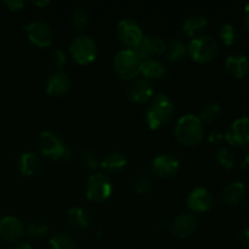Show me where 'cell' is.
Returning <instances> with one entry per match:
<instances>
[{
	"mask_svg": "<svg viewBox=\"0 0 249 249\" xmlns=\"http://www.w3.org/2000/svg\"><path fill=\"white\" fill-rule=\"evenodd\" d=\"M113 187L112 182L104 174L90 175L87 181V197L90 202L102 203L111 197Z\"/></svg>",
	"mask_w": 249,
	"mask_h": 249,
	"instance_id": "cell-7",
	"label": "cell"
},
{
	"mask_svg": "<svg viewBox=\"0 0 249 249\" xmlns=\"http://www.w3.org/2000/svg\"><path fill=\"white\" fill-rule=\"evenodd\" d=\"M14 249H33V248H32V246L29 245V243L19 242V243H17L16 246H15Z\"/></svg>",
	"mask_w": 249,
	"mask_h": 249,
	"instance_id": "cell-38",
	"label": "cell"
},
{
	"mask_svg": "<svg viewBox=\"0 0 249 249\" xmlns=\"http://www.w3.org/2000/svg\"><path fill=\"white\" fill-rule=\"evenodd\" d=\"M51 62L55 66L57 70H62L66 66V62H67V57H66V53H63V50L61 49H56L55 51L51 55Z\"/></svg>",
	"mask_w": 249,
	"mask_h": 249,
	"instance_id": "cell-34",
	"label": "cell"
},
{
	"mask_svg": "<svg viewBox=\"0 0 249 249\" xmlns=\"http://www.w3.org/2000/svg\"><path fill=\"white\" fill-rule=\"evenodd\" d=\"M49 4H50V1H48V0H44V1H33V5H36V6L38 7L48 6Z\"/></svg>",
	"mask_w": 249,
	"mask_h": 249,
	"instance_id": "cell-40",
	"label": "cell"
},
{
	"mask_svg": "<svg viewBox=\"0 0 249 249\" xmlns=\"http://www.w3.org/2000/svg\"><path fill=\"white\" fill-rule=\"evenodd\" d=\"M141 73H142L143 77L147 78V79L157 80L167 74V68H165V66L163 65V63H160V61L148 58V60L143 61Z\"/></svg>",
	"mask_w": 249,
	"mask_h": 249,
	"instance_id": "cell-23",
	"label": "cell"
},
{
	"mask_svg": "<svg viewBox=\"0 0 249 249\" xmlns=\"http://www.w3.org/2000/svg\"><path fill=\"white\" fill-rule=\"evenodd\" d=\"M67 221L71 226L80 230H85L89 226V216L82 208H71L67 213Z\"/></svg>",
	"mask_w": 249,
	"mask_h": 249,
	"instance_id": "cell-24",
	"label": "cell"
},
{
	"mask_svg": "<svg viewBox=\"0 0 249 249\" xmlns=\"http://www.w3.org/2000/svg\"><path fill=\"white\" fill-rule=\"evenodd\" d=\"M73 60L79 65H89L97 56V45L92 38L88 36H78L70 46Z\"/></svg>",
	"mask_w": 249,
	"mask_h": 249,
	"instance_id": "cell-6",
	"label": "cell"
},
{
	"mask_svg": "<svg viewBox=\"0 0 249 249\" xmlns=\"http://www.w3.org/2000/svg\"><path fill=\"white\" fill-rule=\"evenodd\" d=\"M136 53L142 58H150L151 56L162 55L167 51V44L157 36H143L141 43L135 49Z\"/></svg>",
	"mask_w": 249,
	"mask_h": 249,
	"instance_id": "cell-17",
	"label": "cell"
},
{
	"mask_svg": "<svg viewBox=\"0 0 249 249\" xmlns=\"http://www.w3.org/2000/svg\"><path fill=\"white\" fill-rule=\"evenodd\" d=\"M246 186L243 182L241 181H235L229 184L228 186L224 189L223 192V201L226 204H230V206H236V204H240L243 201V198L246 197Z\"/></svg>",
	"mask_w": 249,
	"mask_h": 249,
	"instance_id": "cell-20",
	"label": "cell"
},
{
	"mask_svg": "<svg viewBox=\"0 0 249 249\" xmlns=\"http://www.w3.org/2000/svg\"><path fill=\"white\" fill-rule=\"evenodd\" d=\"M180 162L170 155H160L152 160V173L160 179H170L179 172Z\"/></svg>",
	"mask_w": 249,
	"mask_h": 249,
	"instance_id": "cell-12",
	"label": "cell"
},
{
	"mask_svg": "<svg viewBox=\"0 0 249 249\" xmlns=\"http://www.w3.org/2000/svg\"><path fill=\"white\" fill-rule=\"evenodd\" d=\"M174 135L181 145L187 147L198 146L204 136L201 119L194 114H185L175 124Z\"/></svg>",
	"mask_w": 249,
	"mask_h": 249,
	"instance_id": "cell-2",
	"label": "cell"
},
{
	"mask_svg": "<svg viewBox=\"0 0 249 249\" xmlns=\"http://www.w3.org/2000/svg\"><path fill=\"white\" fill-rule=\"evenodd\" d=\"M219 53V45L212 36H197L187 45V53L194 61L198 63H207L213 61Z\"/></svg>",
	"mask_w": 249,
	"mask_h": 249,
	"instance_id": "cell-4",
	"label": "cell"
},
{
	"mask_svg": "<svg viewBox=\"0 0 249 249\" xmlns=\"http://www.w3.org/2000/svg\"><path fill=\"white\" fill-rule=\"evenodd\" d=\"M26 233L23 224L15 216H4L0 219V238L6 242H18Z\"/></svg>",
	"mask_w": 249,
	"mask_h": 249,
	"instance_id": "cell-11",
	"label": "cell"
},
{
	"mask_svg": "<svg viewBox=\"0 0 249 249\" xmlns=\"http://www.w3.org/2000/svg\"><path fill=\"white\" fill-rule=\"evenodd\" d=\"M221 114V106L219 102H209L203 107L198 118L204 123H214Z\"/></svg>",
	"mask_w": 249,
	"mask_h": 249,
	"instance_id": "cell-26",
	"label": "cell"
},
{
	"mask_svg": "<svg viewBox=\"0 0 249 249\" xmlns=\"http://www.w3.org/2000/svg\"><path fill=\"white\" fill-rule=\"evenodd\" d=\"M117 36L126 48H129L130 50H135L142 40L143 34L140 26L134 19L126 18L122 19L117 26Z\"/></svg>",
	"mask_w": 249,
	"mask_h": 249,
	"instance_id": "cell-8",
	"label": "cell"
},
{
	"mask_svg": "<svg viewBox=\"0 0 249 249\" xmlns=\"http://www.w3.org/2000/svg\"><path fill=\"white\" fill-rule=\"evenodd\" d=\"M240 238H241V242H242L243 245L247 246V247H249V228L245 229V230H243L242 232H241Z\"/></svg>",
	"mask_w": 249,
	"mask_h": 249,
	"instance_id": "cell-36",
	"label": "cell"
},
{
	"mask_svg": "<svg viewBox=\"0 0 249 249\" xmlns=\"http://www.w3.org/2000/svg\"><path fill=\"white\" fill-rule=\"evenodd\" d=\"M198 221L194 214H181L170 224L173 235L179 238H187L196 231Z\"/></svg>",
	"mask_w": 249,
	"mask_h": 249,
	"instance_id": "cell-16",
	"label": "cell"
},
{
	"mask_svg": "<svg viewBox=\"0 0 249 249\" xmlns=\"http://www.w3.org/2000/svg\"><path fill=\"white\" fill-rule=\"evenodd\" d=\"M213 206V196L203 187H198L191 191L187 196V207L195 213H204Z\"/></svg>",
	"mask_w": 249,
	"mask_h": 249,
	"instance_id": "cell-13",
	"label": "cell"
},
{
	"mask_svg": "<svg viewBox=\"0 0 249 249\" xmlns=\"http://www.w3.org/2000/svg\"><path fill=\"white\" fill-rule=\"evenodd\" d=\"M71 84L72 83H71L70 75L66 74L62 71H58V72L50 75V78L48 79L46 92L53 97L62 96V95L67 94L68 90L71 89Z\"/></svg>",
	"mask_w": 249,
	"mask_h": 249,
	"instance_id": "cell-18",
	"label": "cell"
},
{
	"mask_svg": "<svg viewBox=\"0 0 249 249\" xmlns=\"http://www.w3.org/2000/svg\"><path fill=\"white\" fill-rule=\"evenodd\" d=\"M219 38H220V40L223 41L224 45L231 46L237 41L238 32L235 26H232V24L230 23H226L220 27V31H219Z\"/></svg>",
	"mask_w": 249,
	"mask_h": 249,
	"instance_id": "cell-27",
	"label": "cell"
},
{
	"mask_svg": "<svg viewBox=\"0 0 249 249\" xmlns=\"http://www.w3.org/2000/svg\"><path fill=\"white\" fill-rule=\"evenodd\" d=\"M17 169L23 177H36L44 169V163L41 158L34 152H26L17 160Z\"/></svg>",
	"mask_w": 249,
	"mask_h": 249,
	"instance_id": "cell-14",
	"label": "cell"
},
{
	"mask_svg": "<svg viewBox=\"0 0 249 249\" xmlns=\"http://www.w3.org/2000/svg\"><path fill=\"white\" fill-rule=\"evenodd\" d=\"M82 163L87 169L89 170H95L99 165V162H97V157L92 151L87 150L82 153Z\"/></svg>",
	"mask_w": 249,
	"mask_h": 249,
	"instance_id": "cell-33",
	"label": "cell"
},
{
	"mask_svg": "<svg viewBox=\"0 0 249 249\" xmlns=\"http://www.w3.org/2000/svg\"><path fill=\"white\" fill-rule=\"evenodd\" d=\"M245 165L249 168V150H248L247 155H246V158H245Z\"/></svg>",
	"mask_w": 249,
	"mask_h": 249,
	"instance_id": "cell-41",
	"label": "cell"
},
{
	"mask_svg": "<svg viewBox=\"0 0 249 249\" xmlns=\"http://www.w3.org/2000/svg\"><path fill=\"white\" fill-rule=\"evenodd\" d=\"M225 68L229 74L236 79H242L249 72V61L247 56L241 53H233L228 57L225 62Z\"/></svg>",
	"mask_w": 249,
	"mask_h": 249,
	"instance_id": "cell-19",
	"label": "cell"
},
{
	"mask_svg": "<svg viewBox=\"0 0 249 249\" xmlns=\"http://www.w3.org/2000/svg\"><path fill=\"white\" fill-rule=\"evenodd\" d=\"M167 53L170 62L179 63L184 61V58L186 57L187 46L185 45L184 41L175 39V40H173L169 44V46H167Z\"/></svg>",
	"mask_w": 249,
	"mask_h": 249,
	"instance_id": "cell-25",
	"label": "cell"
},
{
	"mask_svg": "<svg viewBox=\"0 0 249 249\" xmlns=\"http://www.w3.org/2000/svg\"><path fill=\"white\" fill-rule=\"evenodd\" d=\"M39 150L50 160H61L68 155V148L62 139L53 131H43L39 136Z\"/></svg>",
	"mask_w": 249,
	"mask_h": 249,
	"instance_id": "cell-5",
	"label": "cell"
},
{
	"mask_svg": "<svg viewBox=\"0 0 249 249\" xmlns=\"http://www.w3.org/2000/svg\"><path fill=\"white\" fill-rule=\"evenodd\" d=\"M48 226L44 223H41V221H33L26 229V233L28 235V237L33 238V240H39V238H43L48 233Z\"/></svg>",
	"mask_w": 249,
	"mask_h": 249,
	"instance_id": "cell-30",
	"label": "cell"
},
{
	"mask_svg": "<svg viewBox=\"0 0 249 249\" xmlns=\"http://www.w3.org/2000/svg\"><path fill=\"white\" fill-rule=\"evenodd\" d=\"M72 22H73V27H74L78 32L85 31L87 27L89 26L90 23L89 14L83 9L75 10L72 17Z\"/></svg>",
	"mask_w": 249,
	"mask_h": 249,
	"instance_id": "cell-29",
	"label": "cell"
},
{
	"mask_svg": "<svg viewBox=\"0 0 249 249\" xmlns=\"http://www.w3.org/2000/svg\"><path fill=\"white\" fill-rule=\"evenodd\" d=\"M153 88L146 79H136L129 85L126 97L134 104H143L152 99Z\"/></svg>",
	"mask_w": 249,
	"mask_h": 249,
	"instance_id": "cell-15",
	"label": "cell"
},
{
	"mask_svg": "<svg viewBox=\"0 0 249 249\" xmlns=\"http://www.w3.org/2000/svg\"><path fill=\"white\" fill-rule=\"evenodd\" d=\"M50 246L53 249H77L75 241L66 233H57L50 238Z\"/></svg>",
	"mask_w": 249,
	"mask_h": 249,
	"instance_id": "cell-28",
	"label": "cell"
},
{
	"mask_svg": "<svg viewBox=\"0 0 249 249\" xmlns=\"http://www.w3.org/2000/svg\"><path fill=\"white\" fill-rule=\"evenodd\" d=\"M245 22L246 26H247V28L249 29V2L245 7Z\"/></svg>",
	"mask_w": 249,
	"mask_h": 249,
	"instance_id": "cell-39",
	"label": "cell"
},
{
	"mask_svg": "<svg viewBox=\"0 0 249 249\" xmlns=\"http://www.w3.org/2000/svg\"><path fill=\"white\" fill-rule=\"evenodd\" d=\"M208 26V19L204 16L195 15V16L189 17L184 21L182 29L187 36H196L201 34Z\"/></svg>",
	"mask_w": 249,
	"mask_h": 249,
	"instance_id": "cell-21",
	"label": "cell"
},
{
	"mask_svg": "<svg viewBox=\"0 0 249 249\" xmlns=\"http://www.w3.org/2000/svg\"><path fill=\"white\" fill-rule=\"evenodd\" d=\"M2 5H4L7 10L15 12L21 11L24 6V2L22 1V0H5V1H2Z\"/></svg>",
	"mask_w": 249,
	"mask_h": 249,
	"instance_id": "cell-35",
	"label": "cell"
},
{
	"mask_svg": "<svg viewBox=\"0 0 249 249\" xmlns=\"http://www.w3.org/2000/svg\"><path fill=\"white\" fill-rule=\"evenodd\" d=\"M173 113H174V104L172 100L167 95L160 94L151 100L150 105L146 108V123L151 130H158L169 123Z\"/></svg>",
	"mask_w": 249,
	"mask_h": 249,
	"instance_id": "cell-1",
	"label": "cell"
},
{
	"mask_svg": "<svg viewBox=\"0 0 249 249\" xmlns=\"http://www.w3.org/2000/svg\"><path fill=\"white\" fill-rule=\"evenodd\" d=\"M128 160H126L125 156L122 155L119 152H112L108 153L104 160H101V168L106 172L109 173H118L122 169L126 167Z\"/></svg>",
	"mask_w": 249,
	"mask_h": 249,
	"instance_id": "cell-22",
	"label": "cell"
},
{
	"mask_svg": "<svg viewBox=\"0 0 249 249\" xmlns=\"http://www.w3.org/2000/svg\"><path fill=\"white\" fill-rule=\"evenodd\" d=\"M224 138L231 146L245 147L249 145V118L243 117L233 121Z\"/></svg>",
	"mask_w": 249,
	"mask_h": 249,
	"instance_id": "cell-10",
	"label": "cell"
},
{
	"mask_svg": "<svg viewBox=\"0 0 249 249\" xmlns=\"http://www.w3.org/2000/svg\"><path fill=\"white\" fill-rule=\"evenodd\" d=\"M24 31L28 40L39 48H49L53 44V34L50 27L44 22H31L24 26Z\"/></svg>",
	"mask_w": 249,
	"mask_h": 249,
	"instance_id": "cell-9",
	"label": "cell"
},
{
	"mask_svg": "<svg viewBox=\"0 0 249 249\" xmlns=\"http://www.w3.org/2000/svg\"><path fill=\"white\" fill-rule=\"evenodd\" d=\"M143 58L135 50L119 51L113 61V70L117 77L122 80H131L141 73Z\"/></svg>",
	"mask_w": 249,
	"mask_h": 249,
	"instance_id": "cell-3",
	"label": "cell"
},
{
	"mask_svg": "<svg viewBox=\"0 0 249 249\" xmlns=\"http://www.w3.org/2000/svg\"><path fill=\"white\" fill-rule=\"evenodd\" d=\"M216 158H218V162L221 168H224L225 170H231L235 167V156L229 148L223 147L221 150H219Z\"/></svg>",
	"mask_w": 249,
	"mask_h": 249,
	"instance_id": "cell-31",
	"label": "cell"
},
{
	"mask_svg": "<svg viewBox=\"0 0 249 249\" xmlns=\"http://www.w3.org/2000/svg\"><path fill=\"white\" fill-rule=\"evenodd\" d=\"M221 140H223V135L219 133H213L211 135V138H209V141H211L212 143H218L220 142Z\"/></svg>",
	"mask_w": 249,
	"mask_h": 249,
	"instance_id": "cell-37",
	"label": "cell"
},
{
	"mask_svg": "<svg viewBox=\"0 0 249 249\" xmlns=\"http://www.w3.org/2000/svg\"><path fill=\"white\" fill-rule=\"evenodd\" d=\"M134 189L138 194L147 195L152 190V181L147 175H140L134 181Z\"/></svg>",
	"mask_w": 249,
	"mask_h": 249,
	"instance_id": "cell-32",
	"label": "cell"
}]
</instances>
